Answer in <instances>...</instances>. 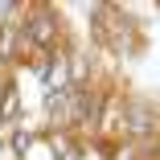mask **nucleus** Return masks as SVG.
<instances>
[{"instance_id":"f03ea898","label":"nucleus","mask_w":160,"mask_h":160,"mask_svg":"<svg viewBox=\"0 0 160 160\" xmlns=\"http://www.w3.org/2000/svg\"><path fill=\"white\" fill-rule=\"evenodd\" d=\"M17 107V99H12V86H0V115H8Z\"/></svg>"},{"instance_id":"f257e3e1","label":"nucleus","mask_w":160,"mask_h":160,"mask_svg":"<svg viewBox=\"0 0 160 160\" xmlns=\"http://www.w3.org/2000/svg\"><path fill=\"white\" fill-rule=\"evenodd\" d=\"M25 33H29V41H33V45H41V49H53V45L62 41L58 25H53V17H49L45 8H37V12H33V21H29V29H25Z\"/></svg>"}]
</instances>
